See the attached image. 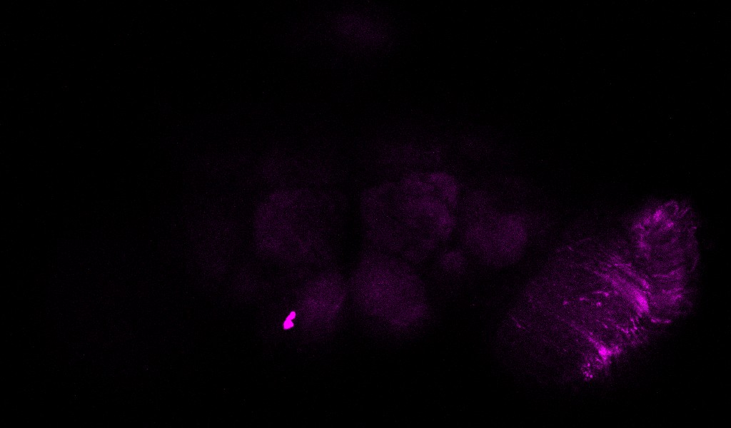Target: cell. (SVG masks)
Wrapping results in <instances>:
<instances>
[{
    "mask_svg": "<svg viewBox=\"0 0 731 428\" xmlns=\"http://www.w3.org/2000/svg\"><path fill=\"white\" fill-rule=\"evenodd\" d=\"M450 208L435 172H410L373 185L359 200L366 245L420 264L449 236Z\"/></svg>",
    "mask_w": 731,
    "mask_h": 428,
    "instance_id": "6da1fadb",
    "label": "cell"
},
{
    "mask_svg": "<svg viewBox=\"0 0 731 428\" xmlns=\"http://www.w3.org/2000/svg\"><path fill=\"white\" fill-rule=\"evenodd\" d=\"M348 203L339 191L295 187L278 190L260 204L254 238L260 252L311 268L332 265L346 227Z\"/></svg>",
    "mask_w": 731,
    "mask_h": 428,
    "instance_id": "7a4b0ae2",
    "label": "cell"
},
{
    "mask_svg": "<svg viewBox=\"0 0 731 428\" xmlns=\"http://www.w3.org/2000/svg\"><path fill=\"white\" fill-rule=\"evenodd\" d=\"M348 285L360 310L390 328H408L426 315L422 279L414 265L395 255L366 245Z\"/></svg>",
    "mask_w": 731,
    "mask_h": 428,
    "instance_id": "3957f363",
    "label": "cell"
},
{
    "mask_svg": "<svg viewBox=\"0 0 731 428\" xmlns=\"http://www.w3.org/2000/svg\"><path fill=\"white\" fill-rule=\"evenodd\" d=\"M348 285L333 265L316 270L305 285L303 305L308 323L318 334L333 327L348 295Z\"/></svg>",
    "mask_w": 731,
    "mask_h": 428,
    "instance_id": "277c9868",
    "label": "cell"
}]
</instances>
